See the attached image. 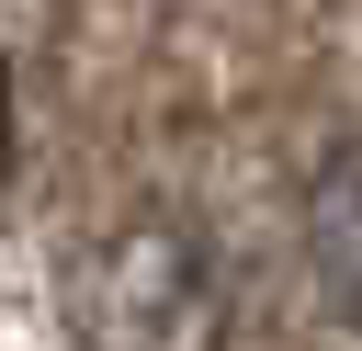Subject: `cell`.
I'll return each mask as SVG.
<instances>
[{"mask_svg": "<svg viewBox=\"0 0 362 351\" xmlns=\"http://www.w3.org/2000/svg\"><path fill=\"white\" fill-rule=\"evenodd\" d=\"M0 170H11V57H0Z\"/></svg>", "mask_w": 362, "mask_h": 351, "instance_id": "obj_3", "label": "cell"}, {"mask_svg": "<svg viewBox=\"0 0 362 351\" xmlns=\"http://www.w3.org/2000/svg\"><path fill=\"white\" fill-rule=\"evenodd\" d=\"M305 272L339 328H362V136H339L305 170Z\"/></svg>", "mask_w": 362, "mask_h": 351, "instance_id": "obj_2", "label": "cell"}, {"mask_svg": "<svg viewBox=\"0 0 362 351\" xmlns=\"http://www.w3.org/2000/svg\"><path fill=\"white\" fill-rule=\"evenodd\" d=\"M68 340L79 351H226V272L215 249L136 204L68 260Z\"/></svg>", "mask_w": 362, "mask_h": 351, "instance_id": "obj_1", "label": "cell"}]
</instances>
